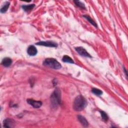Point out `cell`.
I'll list each match as a JSON object with an SVG mask.
<instances>
[{"instance_id":"cell-1","label":"cell","mask_w":128,"mask_h":128,"mask_svg":"<svg viewBox=\"0 0 128 128\" xmlns=\"http://www.w3.org/2000/svg\"><path fill=\"white\" fill-rule=\"evenodd\" d=\"M87 105L86 99L82 95L77 96L74 102L73 108L74 110L80 111L84 110Z\"/></svg>"},{"instance_id":"cell-4","label":"cell","mask_w":128,"mask_h":128,"mask_svg":"<svg viewBox=\"0 0 128 128\" xmlns=\"http://www.w3.org/2000/svg\"><path fill=\"white\" fill-rule=\"evenodd\" d=\"M36 45L48 47H57L58 44L52 41H41L36 44Z\"/></svg>"},{"instance_id":"cell-9","label":"cell","mask_w":128,"mask_h":128,"mask_svg":"<svg viewBox=\"0 0 128 128\" xmlns=\"http://www.w3.org/2000/svg\"><path fill=\"white\" fill-rule=\"evenodd\" d=\"M78 119L82 126H84V127H86L88 126V122L87 121L86 118L84 117L83 116H82L81 115L78 116Z\"/></svg>"},{"instance_id":"cell-10","label":"cell","mask_w":128,"mask_h":128,"mask_svg":"<svg viewBox=\"0 0 128 128\" xmlns=\"http://www.w3.org/2000/svg\"><path fill=\"white\" fill-rule=\"evenodd\" d=\"M12 63V60L10 58H4L2 62V64L5 67H9Z\"/></svg>"},{"instance_id":"cell-16","label":"cell","mask_w":128,"mask_h":128,"mask_svg":"<svg viewBox=\"0 0 128 128\" xmlns=\"http://www.w3.org/2000/svg\"><path fill=\"white\" fill-rule=\"evenodd\" d=\"M100 112L101 114V116H102V120H104V122L108 121V116L107 115V114L104 111H100Z\"/></svg>"},{"instance_id":"cell-2","label":"cell","mask_w":128,"mask_h":128,"mask_svg":"<svg viewBox=\"0 0 128 128\" xmlns=\"http://www.w3.org/2000/svg\"><path fill=\"white\" fill-rule=\"evenodd\" d=\"M61 92L58 88H56L50 96V102L53 108H56L60 104Z\"/></svg>"},{"instance_id":"cell-6","label":"cell","mask_w":128,"mask_h":128,"mask_svg":"<svg viewBox=\"0 0 128 128\" xmlns=\"http://www.w3.org/2000/svg\"><path fill=\"white\" fill-rule=\"evenodd\" d=\"M26 101L28 104H30L32 106H33L34 108H39L42 105V102L41 101L35 100L32 99H28Z\"/></svg>"},{"instance_id":"cell-3","label":"cell","mask_w":128,"mask_h":128,"mask_svg":"<svg viewBox=\"0 0 128 128\" xmlns=\"http://www.w3.org/2000/svg\"><path fill=\"white\" fill-rule=\"evenodd\" d=\"M44 65L54 69H60L61 68V64L54 58H48L43 62Z\"/></svg>"},{"instance_id":"cell-12","label":"cell","mask_w":128,"mask_h":128,"mask_svg":"<svg viewBox=\"0 0 128 128\" xmlns=\"http://www.w3.org/2000/svg\"><path fill=\"white\" fill-rule=\"evenodd\" d=\"M62 60L63 62H68V63H70V64L74 63L73 60L69 56H66V55L62 57Z\"/></svg>"},{"instance_id":"cell-11","label":"cell","mask_w":128,"mask_h":128,"mask_svg":"<svg viewBox=\"0 0 128 128\" xmlns=\"http://www.w3.org/2000/svg\"><path fill=\"white\" fill-rule=\"evenodd\" d=\"M10 2H6L0 8V12L2 13L6 12L7 11L10 6Z\"/></svg>"},{"instance_id":"cell-13","label":"cell","mask_w":128,"mask_h":128,"mask_svg":"<svg viewBox=\"0 0 128 128\" xmlns=\"http://www.w3.org/2000/svg\"><path fill=\"white\" fill-rule=\"evenodd\" d=\"M83 17H84L85 18H86L87 20L88 21L92 24L94 26L97 28L98 27V26H97V24L88 15H84L83 16Z\"/></svg>"},{"instance_id":"cell-8","label":"cell","mask_w":128,"mask_h":128,"mask_svg":"<svg viewBox=\"0 0 128 128\" xmlns=\"http://www.w3.org/2000/svg\"><path fill=\"white\" fill-rule=\"evenodd\" d=\"M27 52L29 56H34L36 54L38 50L34 46L31 45L28 47L27 50Z\"/></svg>"},{"instance_id":"cell-14","label":"cell","mask_w":128,"mask_h":128,"mask_svg":"<svg viewBox=\"0 0 128 128\" xmlns=\"http://www.w3.org/2000/svg\"><path fill=\"white\" fill-rule=\"evenodd\" d=\"M35 6L34 4H28V5H22V8L24 11H28L30 10Z\"/></svg>"},{"instance_id":"cell-5","label":"cell","mask_w":128,"mask_h":128,"mask_svg":"<svg viewBox=\"0 0 128 128\" xmlns=\"http://www.w3.org/2000/svg\"><path fill=\"white\" fill-rule=\"evenodd\" d=\"M76 50L80 56L84 57L91 58V56L87 52V51L82 47H76L75 48Z\"/></svg>"},{"instance_id":"cell-17","label":"cell","mask_w":128,"mask_h":128,"mask_svg":"<svg viewBox=\"0 0 128 128\" xmlns=\"http://www.w3.org/2000/svg\"><path fill=\"white\" fill-rule=\"evenodd\" d=\"M74 2L76 4V5L78 6L80 8H84V9L86 8L84 4L82 2H81L78 1V0H76V1L75 0V1H74Z\"/></svg>"},{"instance_id":"cell-7","label":"cell","mask_w":128,"mask_h":128,"mask_svg":"<svg viewBox=\"0 0 128 128\" xmlns=\"http://www.w3.org/2000/svg\"><path fill=\"white\" fill-rule=\"evenodd\" d=\"M15 126V122L11 118H6L3 122V126L5 128H13Z\"/></svg>"},{"instance_id":"cell-15","label":"cell","mask_w":128,"mask_h":128,"mask_svg":"<svg viewBox=\"0 0 128 128\" xmlns=\"http://www.w3.org/2000/svg\"><path fill=\"white\" fill-rule=\"evenodd\" d=\"M92 92L94 94L96 95V96H101L102 94V92L99 90V89H98V88H92Z\"/></svg>"}]
</instances>
